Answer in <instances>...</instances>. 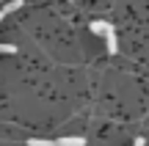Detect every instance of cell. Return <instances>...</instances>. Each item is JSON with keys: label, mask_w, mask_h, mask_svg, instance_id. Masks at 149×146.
Segmentation results:
<instances>
[{"label": "cell", "mask_w": 149, "mask_h": 146, "mask_svg": "<svg viewBox=\"0 0 149 146\" xmlns=\"http://www.w3.org/2000/svg\"><path fill=\"white\" fill-rule=\"evenodd\" d=\"M105 47H108V53H111V55L119 53V39H116V30H113V28L105 33Z\"/></svg>", "instance_id": "cell-1"}, {"label": "cell", "mask_w": 149, "mask_h": 146, "mask_svg": "<svg viewBox=\"0 0 149 146\" xmlns=\"http://www.w3.org/2000/svg\"><path fill=\"white\" fill-rule=\"evenodd\" d=\"M55 146H86V138H80V135H66V138H58Z\"/></svg>", "instance_id": "cell-2"}, {"label": "cell", "mask_w": 149, "mask_h": 146, "mask_svg": "<svg viewBox=\"0 0 149 146\" xmlns=\"http://www.w3.org/2000/svg\"><path fill=\"white\" fill-rule=\"evenodd\" d=\"M108 30H111V25H108V22H102V19L91 22V33H94V36H105Z\"/></svg>", "instance_id": "cell-3"}, {"label": "cell", "mask_w": 149, "mask_h": 146, "mask_svg": "<svg viewBox=\"0 0 149 146\" xmlns=\"http://www.w3.org/2000/svg\"><path fill=\"white\" fill-rule=\"evenodd\" d=\"M17 8H22V0H11V3H6L3 8H0V22L6 19V14H11V11H17Z\"/></svg>", "instance_id": "cell-4"}, {"label": "cell", "mask_w": 149, "mask_h": 146, "mask_svg": "<svg viewBox=\"0 0 149 146\" xmlns=\"http://www.w3.org/2000/svg\"><path fill=\"white\" fill-rule=\"evenodd\" d=\"M28 146H55V141H42V138H31Z\"/></svg>", "instance_id": "cell-5"}, {"label": "cell", "mask_w": 149, "mask_h": 146, "mask_svg": "<svg viewBox=\"0 0 149 146\" xmlns=\"http://www.w3.org/2000/svg\"><path fill=\"white\" fill-rule=\"evenodd\" d=\"M17 53V44H0V55H14Z\"/></svg>", "instance_id": "cell-6"}, {"label": "cell", "mask_w": 149, "mask_h": 146, "mask_svg": "<svg viewBox=\"0 0 149 146\" xmlns=\"http://www.w3.org/2000/svg\"><path fill=\"white\" fill-rule=\"evenodd\" d=\"M133 146H146V141H144V138H135V141H133Z\"/></svg>", "instance_id": "cell-7"}]
</instances>
